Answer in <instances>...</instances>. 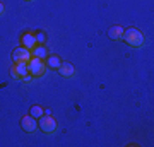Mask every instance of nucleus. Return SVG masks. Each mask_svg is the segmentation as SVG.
<instances>
[{
	"label": "nucleus",
	"mask_w": 154,
	"mask_h": 147,
	"mask_svg": "<svg viewBox=\"0 0 154 147\" xmlns=\"http://www.w3.org/2000/svg\"><path fill=\"white\" fill-rule=\"evenodd\" d=\"M122 34H123V26H111L110 29H108V36H110L111 39H115V41H120L122 39Z\"/></svg>",
	"instance_id": "9b49d317"
},
{
	"label": "nucleus",
	"mask_w": 154,
	"mask_h": 147,
	"mask_svg": "<svg viewBox=\"0 0 154 147\" xmlns=\"http://www.w3.org/2000/svg\"><path fill=\"white\" fill-rule=\"evenodd\" d=\"M38 127L41 128V132H45V133H51V132L57 130V120L50 113H45L43 116L38 118Z\"/></svg>",
	"instance_id": "7ed1b4c3"
},
{
	"label": "nucleus",
	"mask_w": 154,
	"mask_h": 147,
	"mask_svg": "<svg viewBox=\"0 0 154 147\" xmlns=\"http://www.w3.org/2000/svg\"><path fill=\"white\" fill-rule=\"evenodd\" d=\"M122 39L123 43H127L128 46H134V48H140L144 44V34L139 31L137 27H127L123 29V34H122Z\"/></svg>",
	"instance_id": "f257e3e1"
},
{
	"label": "nucleus",
	"mask_w": 154,
	"mask_h": 147,
	"mask_svg": "<svg viewBox=\"0 0 154 147\" xmlns=\"http://www.w3.org/2000/svg\"><path fill=\"white\" fill-rule=\"evenodd\" d=\"M34 38H36V43L38 44L46 43V34H45L43 31H36V33H34Z\"/></svg>",
	"instance_id": "ddd939ff"
},
{
	"label": "nucleus",
	"mask_w": 154,
	"mask_h": 147,
	"mask_svg": "<svg viewBox=\"0 0 154 147\" xmlns=\"http://www.w3.org/2000/svg\"><path fill=\"white\" fill-rule=\"evenodd\" d=\"M28 67H29V75L31 77H41L45 72H46L45 60L36 58V57H31V60L28 62Z\"/></svg>",
	"instance_id": "f03ea898"
},
{
	"label": "nucleus",
	"mask_w": 154,
	"mask_h": 147,
	"mask_svg": "<svg viewBox=\"0 0 154 147\" xmlns=\"http://www.w3.org/2000/svg\"><path fill=\"white\" fill-rule=\"evenodd\" d=\"M12 62L16 63V62H29L31 60V50L24 48V46H17V48L12 50Z\"/></svg>",
	"instance_id": "20e7f679"
},
{
	"label": "nucleus",
	"mask_w": 154,
	"mask_h": 147,
	"mask_svg": "<svg viewBox=\"0 0 154 147\" xmlns=\"http://www.w3.org/2000/svg\"><path fill=\"white\" fill-rule=\"evenodd\" d=\"M14 67H16V72H17V77H19V79H24V77L29 75L28 62H16Z\"/></svg>",
	"instance_id": "6e6552de"
},
{
	"label": "nucleus",
	"mask_w": 154,
	"mask_h": 147,
	"mask_svg": "<svg viewBox=\"0 0 154 147\" xmlns=\"http://www.w3.org/2000/svg\"><path fill=\"white\" fill-rule=\"evenodd\" d=\"M21 128L24 132L31 133V132H34L38 128V120H36L34 116H31V115H26V116L21 118Z\"/></svg>",
	"instance_id": "39448f33"
},
{
	"label": "nucleus",
	"mask_w": 154,
	"mask_h": 147,
	"mask_svg": "<svg viewBox=\"0 0 154 147\" xmlns=\"http://www.w3.org/2000/svg\"><path fill=\"white\" fill-rule=\"evenodd\" d=\"M57 72H58L62 77H72L74 75V72H75V69H74L72 63H63V62H62V65L58 67V70Z\"/></svg>",
	"instance_id": "9d476101"
},
{
	"label": "nucleus",
	"mask_w": 154,
	"mask_h": 147,
	"mask_svg": "<svg viewBox=\"0 0 154 147\" xmlns=\"http://www.w3.org/2000/svg\"><path fill=\"white\" fill-rule=\"evenodd\" d=\"M11 75L14 77V79H17V72H16V67H14V65L11 67Z\"/></svg>",
	"instance_id": "4468645a"
},
{
	"label": "nucleus",
	"mask_w": 154,
	"mask_h": 147,
	"mask_svg": "<svg viewBox=\"0 0 154 147\" xmlns=\"http://www.w3.org/2000/svg\"><path fill=\"white\" fill-rule=\"evenodd\" d=\"M45 65L46 69H51V70H58V67L62 65V60L58 55H48L46 58H45Z\"/></svg>",
	"instance_id": "0eeeda50"
},
{
	"label": "nucleus",
	"mask_w": 154,
	"mask_h": 147,
	"mask_svg": "<svg viewBox=\"0 0 154 147\" xmlns=\"http://www.w3.org/2000/svg\"><path fill=\"white\" fill-rule=\"evenodd\" d=\"M31 55H33V57H36V58L45 60L50 53H48V50H46V46H45V44H36V46L31 50Z\"/></svg>",
	"instance_id": "1a4fd4ad"
},
{
	"label": "nucleus",
	"mask_w": 154,
	"mask_h": 147,
	"mask_svg": "<svg viewBox=\"0 0 154 147\" xmlns=\"http://www.w3.org/2000/svg\"><path fill=\"white\" fill-rule=\"evenodd\" d=\"M36 44H38V43H36L34 33H31V31H26V33L21 34V46H24V48H28V50H33Z\"/></svg>",
	"instance_id": "423d86ee"
},
{
	"label": "nucleus",
	"mask_w": 154,
	"mask_h": 147,
	"mask_svg": "<svg viewBox=\"0 0 154 147\" xmlns=\"http://www.w3.org/2000/svg\"><path fill=\"white\" fill-rule=\"evenodd\" d=\"M4 11H5V7H4V4H2V2H0V16L4 14Z\"/></svg>",
	"instance_id": "2eb2a0df"
},
{
	"label": "nucleus",
	"mask_w": 154,
	"mask_h": 147,
	"mask_svg": "<svg viewBox=\"0 0 154 147\" xmlns=\"http://www.w3.org/2000/svg\"><path fill=\"white\" fill-rule=\"evenodd\" d=\"M29 115L34 116V118L38 120L39 116H43V115H45V108H41L39 104H34V106H31V109H29Z\"/></svg>",
	"instance_id": "f8f14e48"
}]
</instances>
